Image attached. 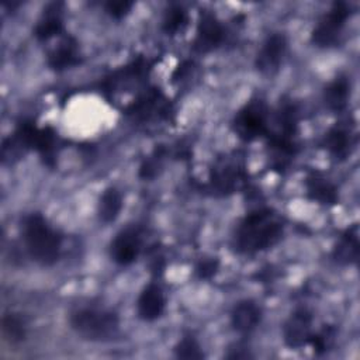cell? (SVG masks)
<instances>
[{
    "instance_id": "obj_1",
    "label": "cell",
    "mask_w": 360,
    "mask_h": 360,
    "mask_svg": "<svg viewBox=\"0 0 360 360\" xmlns=\"http://www.w3.org/2000/svg\"><path fill=\"white\" fill-rule=\"evenodd\" d=\"M21 238L27 253L38 264L52 266L59 260L62 236L42 214L32 212L22 218Z\"/></svg>"
},
{
    "instance_id": "obj_2",
    "label": "cell",
    "mask_w": 360,
    "mask_h": 360,
    "mask_svg": "<svg viewBox=\"0 0 360 360\" xmlns=\"http://www.w3.org/2000/svg\"><path fill=\"white\" fill-rule=\"evenodd\" d=\"M283 233V225L269 210L249 214L239 225L235 246L242 253H255L274 245Z\"/></svg>"
},
{
    "instance_id": "obj_3",
    "label": "cell",
    "mask_w": 360,
    "mask_h": 360,
    "mask_svg": "<svg viewBox=\"0 0 360 360\" xmlns=\"http://www.w3.org/2000/svg\"><path fill=\"white\" fill-rule=\"evenodd\" d=\"M70 328L83 339L91 342H107L120 330L118 315L103 307H80L69 316Z\"/></svg>"
},
{
    "instance_id": "obj_4",
    "label": "cell",
    "mask_w": 360,
    "mask_h": 360,
    "mask_svg": "<svg viewBox=\"0 0 360 360\" xmlns=\"http://www.w3.org/2000/svg\"><path fill=\"white\" fill-rule=\"evenodd\" d=\"M349 14H350V8L346 3L343 1L333 3L332 7L328 10V13H325L314 27L311 34L312 42L321 48L336 45L342 34V30L346 24V20L349 18Z\"/></svg>"
},
{
    "instance_id": "obj_5",
    "label": "cell",
    "mask_w": 360,
    "mask_h": 360,
    "mask_svg": "<svg viewBox=\"0 0 360 360\" xmlns=\"http://www.w3.org/2000/svg\"><path fill=\"white\" fill-rule=\"evenodd\" d=\"M287 51V39L281 32L269 35L257 51L255 65L256 69L264 76H273L278 72Z\"/></svg>"
},
{
    "instance_id": "obj_6",
    "label": "cell",
    "mask_w": 360,
    "mask_h": 360,
    "mask_svg": "<svg viewBox=\"0 0 360 360\" xmlns=\"http://www.w3.org/2000/svg\"><path fill=\"white\" fill-rule=\"evenodd\" d=\"M142 249V233L136 226H127L120 231L110 245V256L120 266L134 263Z\"/></svg>"
},
{
    "instance_id": "obj_7",
    "label": "cell",
    "mask_w": 360,
    "mask_h": 360,
    "mask_svg": "<svg viewBox=\"0 0 360 360\" xmlns=\"http://www.w3.org/2000/svg\"><path fill=\"white\" fill-rule=\"evenodd\" d=\"M312 336V314L307 308H297L284 322L283 338L288 347L300 349Z\"/></svg>"
},
{
    "instance_id": "obj_8",
    "label": "cell",
    "mask_w": 360,
    "mask_h": 360,
    "mask_svg": "<svg viewBox=\"0 0 360 360\" xmlns=\"http://www.w3.org/2000/svg\"><path fill=\"white\" fill-rule=\"evenodd\" d=\"M266 127V110L262 103L246 104L235 117L233 128L240 138L249 141L259 136Z\"/></svg>"
},
{
    "instance_id": "obj_9",
    "label": "cell",
    "mask_w": 360,
    "mask_h": 360,
    "mask_svg": "<svg viewBox=\"0 0 360 360\" xmlns=\"http://www.w3.org/2000/svg\"><path fill=\"white\" fill-rule=\"evenodd\" d=\"M224 39V27L215 14L204 11L200 14L194 48L198 52H208L215 49Z\"/></svg>"
},
{
    "instance_id": "obj_10",
    "label": "cell",
    "mask_w": 360,
    "mask_h": 360,
    "mask_svg": "<svg viewBox=\"0 0 360 360\" xmlns=\"http://www.w3.org/2000/svg\"><path fill=\"white\" fill-rule=\"evenodd\" d=\"M166 307V298L163 290L155 284H148L139 294L136 300L138 316L143 321H155L162 316Z\"/></svg>"
},
{
    "instance_id": "obj_11",
    "label": "cell",
    "mask_w": 360,
    "mask_h": 360,
    "mask_svg": "<svg viewBox=\"0 0 360 360\" xmlns=\"http://www.w3.org/2000/svg\"><path fill=\"white\" fill-rule=\"evenodd\" d=\"M262 319V309L253 300H242L235 304L231 312V323L240 335H248L257 328Z\"/></svg>"
},
{
    "instance_id": "obj_12",
    "label": "cell",
    "mask_w": 360,
    "mask_h": 360,
    "mask_svg": "<svg viewBox=\"0 0 360 360\" xmlns=\"http://www.w3.org/2000/svg\"><path fill=\"white\" fill-rule=\"evenodd\" d=\"M359 256V232L357 226L347 229L333 249V259L340 264H352Z\"/></svg>"
},
{
    "instance_id": "obj_13",
    "label": "cell",
    "mask_w": 360,
    "mask_h": 360,
    "mask_svg": "<svg viewBox=\"0 0 360 360\" xmlns=\"http://www.w3.org/2000/svg\"><path fill=\"white\" fill-rule=\"evenodd\" d=\"M122 208V197L121 193L115 187H108L103 191L98 200L97 212L98 218L104 224H110L117 219Z\"/></svg>"
},
{
    "instance_id": "obj_14",
    "label": "cell",
    "mask_w": 360,
    "mask_h": 360,
    "mask_svg": "<svg viewBox=\"0 0 360 360\" xmlns=\"http://www.w3.org/2000/svg\"><path fill=\"white\" fill-rule=\"evenodd\" d=\"M62 31V17L59 4H51L42 14V18L35 25L34 34L38 39L46 41Z\"/></svg>"
},
{
    "instance_id": "obj_15",
    "label": "cell",
    "mask_w": 360,
    "mask_h": 360,
    "mask_svg": "<svg viewBox=\"0 0 360 360\" xmlns=\"http://www.w3.org/2000/svg\"><path fill=\"white\" fill-rule=\"evenodd\" d=\"M79 62L76 44L70 39L62 41L48 55V65L55 70H63L75 66Z\"/></svg>"
},
{
    "instance_id": "obj_16",
    "label": "cell",
    "mask_w": 360,
    "mask_h": 360,
    "mask_svg": "<svg viewBox=\"0 0 360 360\" xmlns=\"http://www.w3.org/2000/svg\"><path fill=\"white\" fill-rule=\"evenodd\" d=\"M349 82L345 76L336 77L333 82H330L325 91H323V100L325 105L332 111H340L346 107L347 98H349Z\"/></svg>"
},
{
    "instance_id": "obj_17",
    "label": "cell",
    "mask_w": 360,
    "mask_h": 360,
    "mask_svg": "<svg viewBox=\"0 0 360 360\" xmlns=\"http://www.w3.org/2000/svg\"><path fill=\"white\" fill-rule=\"evenodd\" d=\"M307 193L311 200L319 201L321 204H335L338 200L336 187L328 179L318 176L308 177Z\"/></svg>"
},
{
    "instance_id": "obj_18",
    "label": "cell",
    "mask_w": 360,
    "mask_h": 360,
    "mask_svg": "<svg viewBox=\"0 0 360 360\" xmlns=\"http://www.w3.org/2000/svg\"><path fill=\"white\" fill-rule=\"evenodd\" d=\"M1 330H3L4 339L11 345L22 342L27 335L25 322L20 316V314H15V312L4 314L1 319Z\"/></svg>"
},
{
    "instance_id": "obj_19",
    "label": "cell",
    "mask_w": 360,
    "mask_h": 360,
    "mask_svg": "<svg viewBox=\"0 0 360 360\" xmlns=\"http://www.w3.org/2000/svg\"><path fill=\"white\" fill-rule=\"evenodd\" d=\"M325 143L328 150L338 159H345L349 155V148L352 145L350 142V135L346 129L340 127L332 128L326 136H325Z\"/></svg>"
},
{
    "instance_id": "obj_20",
    "label": "cell",
    "mask_w": 360,
    "mask_h": 360,
    "mask_svg": "<svg viewBox=\"0 0 360 360\" xmlns=\"http://www.w3.org/2000/svg\"><path fill=\"white\" fill-rule=\"evenodd\" d=\"M186 21H187V11L184 10V7L181 4H170L163 14L162 30L167 35H174L183 28Z\"/></svg>"
},
{
    "instance_id": "obj_21",
    "label": "cell",
    "mask_w": 360,
    "mask_h": 360,
    "mask_svg": "<svg viewBox=\"0 0 360 360\" xmlns=\"http://www.w3.org/2000/svg\"><path fill=\"white\" fill-rule=\"evenodd\" d=\"M174 354L179 359L198 360L204 357L200 343L193 336H183L174 346Z\"/></svg>"
},
{
    "instance_id": "obj_22",
    "label": "cell",
    "mask_w": 360,
    "mask_h": 360,
    "mask_svg": "<svg viewBox=\"0 0 360 360\" xmlns=\"http://www.w3.org/2000/svg\"><path fill=\"white\" fill-rule=\"evenodd\" d=\"M333 340H335V330L332 328H325L315 336H311V339H309V342L314 346V350L318 354L326 353L332 347Z\"/></svg>"
},
{
    "instance_id": "obj_23",
    "label": "cell",
    "mask_w": 360,
    "mask_h": 360,
    "mask_svg": "<svg viewBox=\"0 0 360 360\" xmlns=\"http://www.w3.org/2000/svg\"><path fill=\"white\" fill-rule=\"evenodd\" d=\"M219 267V262L215 257H204L195 266V274L201 280L211 278Z\"/></svg>"
},
{
    "instance_id": "obj_24",
    "label": "cell",
    "mask_w": 360,
    "mask_h": 360,
    "mask_svg": "<svg viewBox=\"0 0 360 360\" xmlns=\"http://www.w3.org/2000/svg\"><path fill=\"white\" fill-rule=\"evenodd\" d=\"M134 3L128 0H110L104 4L105 11L114 18H122L129 13Z\"/></svg>"
},
{
    "instance_id": "obj_25",
    "label": "cell",
    "mask_w": 360,
    "mask_h": 360,
    "mask_svg": "<svg viewBox=\"0 0 360 360\" xmlns=\"http://www.w3.org/2000/svg\"><path fill=\"white\" fill-rule=\"evenodd\" d=\"M226 359H249L252 357L249 349L240 343H235L232 347L228 349V353L225 354Z\"/></svg>"
}]
</instances>
